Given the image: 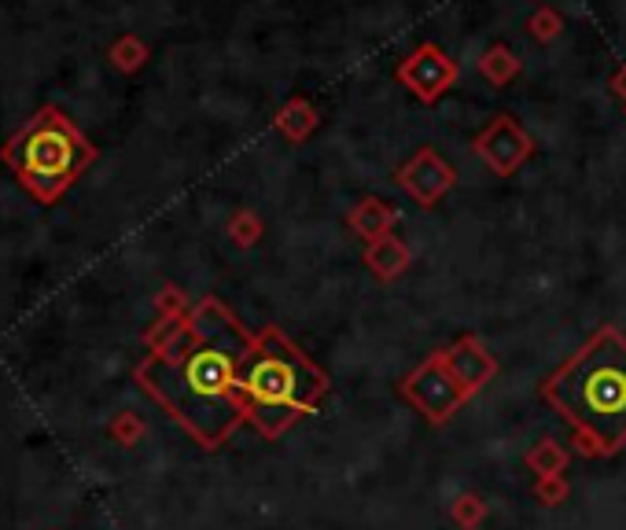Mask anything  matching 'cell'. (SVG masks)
I'll list each match as a JSON object with an SVG mask.
<instances>
[{
	"label": "cell",
	"mask_w": 626,
	"mask_h": 530,
	"mask_svg": "<svg viewBox=\"0 0 626 530\" xmlns=\"http://www.w3.org/2000/svg\"><path fill=\"white\" fill-rule=\"evenodd\" d=\"M251 332L218 299L193 306L182 332L136 365V384L204 450H218L243 423L240 368Z\"/></svg>",
	"instance_id": "obj_1"
},
{
	"label": "cell",
	"mask_w": 626,
	"mask_h": 530,
	"mask_svg": "<svg viewBox=\"0 0 626 530\" xmlns=\"http://www.w3.org/2000/svg\"><path fill=\"white\" fill-rule=\"evenodd\" d=\"M542 398L575 428L582 457H612L626 446V335L597 328L568 365L542 384Z\"/></svg>",
	"instance_id": "obj_2"
},
{
	"label": "cell",
	"mask_w": 626,
	"mask_h": 530,
	"mask_svg": "<svg viewBox=\"0 0 626 530\" xmlns=\"http://www.w3.org/2000/svg\"><path fill=\"white\" fill-rule=\"evenodd\" d=\"M328 373L310 362L281 328H262L251 339V350L240 368V406L243 420L254 423L265 439H281L299 417L321 409L328 398Z\"/></svg>",
	"instance_id": "obj_3"
},
{
	"label": "cell",
	"mask_w": 626,
	"mask_h": 530,
	"mask_svg": "<svg viewBox=\"0 0 626 530\" xmlns=\"http://www.w3.org/2000/svg\"><path fill=\"white\" fill-rule=\"evenodd\" d=\"M97 158L85 136L56 108H45L23 133H15L4 147V163L19 174V185L37 203H56Z\"/></svg>",
	"instance_id": "obj_4"
},
{
	"label": "cell",
	"mask_w": 626,
	"mask_h": 530,
	"mask_svg": "<svg viewBox=\"0 0 626 530\" xmlns=\"http://www.w3.org/2000/svg\"><path fill=\"white\" fill-rule=\"evenodd\" d=\"M398 395L417 412H424L428 423H446L464 401H469L464 387L458 384V376H453L450 365H446V350H435V354L424 357V362L398 384Z\"/></svg>",
	"instance_id": "obj_5"
},
{
	"label": "cell",
	"mask_w": 626,
	"mask_h": 530,
	"mask_svg": "<svg viewBox=\"0 0 626 530\" xmlns=\"http://www.w3.org/2000/svg\"><path fill=\"white\" fill-rule=\"evenodd\" d=\"M395 78L402 89H409L417 103H439L446 92L458 85L461 78V67L458 59L450 56V52H442L439 45H417L409 52L406 59L398 63Z\"/></svg>",
	"instance_id": "obj_6"
},
{
	"label": "cell",
	"mask_w": 626,
	"mask_h": 530,
	"mask_svg": "<svg viewBox=\"0 0 626 530\" xmlns=\"http://www.w3.org/2000/svg\"><path fill=\"white\" fill-rule=\"evenodd\" d=\"M472 147L497 177H513L516 169L535 155V141H530L527 130L513 114H494V119L486 122V130L475 133Z\"/></svg>",
	"instance_id": "obj_7"
},
{
	"label": "cell",
	"mask_w": 626,
	"mask_h": 530,
	"mask_svg": "<svg viewBox=\"0 0 626 530\" xmlns=\"http://www.w3.org/2000/svg\"><path fill=\"white\" fill-rule=\"evenodd\" d=\"M395 185L413 199V203L428 210L458 185V169H453V163H446L435 147H420L417 155L406 158V163L395 169Z\"/></svg>",
	"instance_id": "obj_8"
},
{
	"label": "cell",
	"mask_w": 626,
	"mask_h": 530,
	"mask_svg": "<svg viewBox=\"0 0 626 530\" xmlns=\"http://www.w3.org/2000/svg\"><path fill=\"white\" fill-rule=\"evenodd\" d=\"M446 350V365H450V373L458 376V384L464 387V395H475V390H483L486 384L494 379L497 373V362L494 354L483 346V339L475 335H461L458 343L442 346Z\"/></svg>",
	"instance_id": "obj_9"
},
{
	"label": "cell",
	"mask_w": 626,
	"mask_h": 530,
	"mask_svg": "<svg viewBox=\"0 0 626 530\" xmlns=\"http://www.w3.org/2000/svg\"><path fill=\"white\" fill-rule=\"evenodd\" d=\"M395 221H398V210L380 196H362L347 210V229L365 243L387 236V232L395 229Z\"/></svg>",
	"instance_id": "obj_10"
},
{
	"label": "cell",
	"mask_w": 626,
	"mask_h": 530,
	"mask_svg": "<svg viewBox=\"0 0 626 530\" xmlns=\"http://www.w3.org/2000/svg\"><path fill=\"white\" fill-rule=\"evenodd\" d=\"M362 258H365L369 273H373L376 280L391 284V280H398L402 273H406L409 265H413V251H409V243L402 240V236L387 232V236L365 243V254H362Z\"/></svg>",
	"instance_id": "obj_11"
},
{
	"label": "cell",
	"mask_w": 626,
	"mask_h": 530,
	"mask_svg": "<svg viewBox=\"0 0 626 530\" xmlns=\"http://www.w3.org/2000/svg\"><path fill=\"white\" fill-rule=\"evenodd\" d=\"M317 125H321V114H317V108L306 97H292L277 114H273V130L281 136H288L292 144L310 141L317 133Z\"/></svg>",
	"instance_id": "obj_12"
},
{
	"label": "cell",
	"mask_w": 626,
	"mask_h": 530,
	"mask_svg": "<svg viewBox=\"0 0 626 530\" xmlns=\"http://www.w3.org/2000/svg\"><path fill=\"white\" fill-rule=\"evenodd\" d=\"M475 67H480V74L494 85V89H505V85L513 81L519 70H524V63H519V56L508 45H491L480 56Z\"/></svg>",
	"instance_id": "obj_13"
},
{
	"label": "cell",
	"mask_w": 626,
	"mask_h": 530,
	"mask_svg": "<svg viewBox=\"0 0 626 530\" xmlns=\"http://www.w3.org/2000/svg\"><path fill=\"white\" fill-rule=\"evenodd\" d=\"M524 464L535 472V479H546V475H564L568 472V450L560 446L557 439H542L527 450Z\"/></svg>",
	"instance_id": "obj_14"
},
{
	"label": "cell",
	"mask_w": 626,
	"mask_h": 530,
	"mask_svg": "<svg viewBox=\"0 0 626 530\" xmlns=\"http://www.w3.org/2000/svg\"><path fill=\"white\" fill-rule=\"evenodd\" d=\"M486 519V501L480 494H472V490H464L458 494L450 501V523L458 527V530H475Z\"/></svg>",
	"instance_id": "obj_15"
},
{
	"label": "cell",
	"mask_w": 626,
	"mask_h": 530,
	"mask_svg": "<svg viewBox=\"0 0 626 530\" xmlns=\"http://www.w3.org/2000/svg\"><path fill=\"white\" fill-rule=\"evenodd\" d=\"M262 232H265V225H262V218L254 214L251 207H240L237 214L229 218V240L237 243L240 251H251L254 243L262 240Z\"/></svg>",
	"instance_id": "obj_16"
},
{
	"label": "cell",
	"mask_w": 626,
	"mask_h": 530,
	"mask_svg": "<svg viewBox=\"0 0 626 530\" xmlns=\"http://www.w3.org/2000/svg\"><path fill=\"white\" fill-rule=\"evenodd\" d=\"M111 63L119 67L122 74H136L147 63V45L136 34H122L119 41L111 45Z\"/></svg>",
	"instance_id": "obj_17"
},
{
	"label": "cell",
	"mask_w": 626,
	"mask_h": 530,
	"mask_svg": "<svg viewBox=\"0 0 626 530\" xmlns=\"http://www.w3.org/2000/svg\"><path fill=\"white\" fill-rule=\"evenodd\" d=\"M108 434H111V442H119L122 450H133L136 442H141L144 434H147V423L136 417L133 409H122L119 417L108 423Z\"/></svg>",
	"instance_id": "obj_18"
},
{
	"label": "cell",
	"mask_w": 626,
	"mask_h": 530,
	"mask_svg": "<svg viewBox=\"0 0 626 530\" xmlns=\"http://www.w3.org/2000/svg\"><path fill=\"white\" fill-rule=\"evenodd\" d=\"M527 34L535 41H542V45H549V41H557L560 34H564V19H560L557 8H535L527 19Z\"/></svg>",
	"instance_id": "obj_19"
},
{
	"label": "cell",
	"mask_w": 626,
	"mask_h": 530,
	"mask_svg": "<svg viewBox=\"0 0 626 530\" xmlns=\"http://www.w3.org/2000/svg\"><path fill=\"white\" fill-rule=\"evenodd\" d=\"M530 494H535V501H538V505L557 508V505H564V501H568L571 486H568L564 475H546V479H535V486H530Z\"/></svg>",
	"instance_id": "obj_20"
},
{
	"label": "cell",
	"mask_w": 626,
	"mask_h": 530,
	"mask_svg": "<svg viewBox=\"0 0 626 530\" xmlns=\"http://www.w3.org/2000/svg\"><path fill=\"white\" fill-rule=\"evenodd\" d=\"M155 313L158 317H188L193 313V302H188V295L182 288L166 284V288L155 295Z\"/></svg>",
	"instance_id": "obj_21"
},
{
	"label": "cell",
	"mask_w": 626,
	"mask_h": 530,
	"mask_svg": "<svg viewBox=\"0 0 626 530\" xmlns=\"http://www.w3.org/2000/svg\"><path fill=\"white\" fill-rule=\"evenodd\" d=\"M612 92H615V97L623 100V108H626V63H623L619 70L612 74Z\"/></svg>",
	"instance_id": "obj_22"
}]
</instances>
